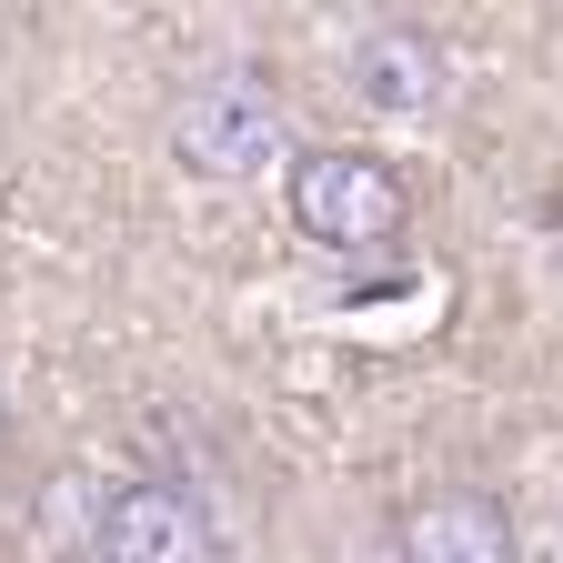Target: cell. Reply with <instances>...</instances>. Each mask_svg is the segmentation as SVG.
<instances>
[{"instance_id": "cell-1", "label": "cell", "mask_w": 563, "mask_h": 563, "mask_svg": "<svg viewBox=\"0 0 563 563\" xmlns=\"http://www.w3.org/2000/svg\"><path fill=\"white\" fill-rule=\"evenodd\" d=\"M282 211L322 252H383L402 232V172L373 152H302L292 181H282Z\"/></svg>"}, {"instance_id": "cell-2", "label": "cell", "mask_w": 563, "mask_h": 563, "mask_svg": "<svg viewBox=\"0 0 563 563\" xmlns=\"http://www.w3.org/2000/svg\"><path fill=\"white\" fill-rule=\"evenodd\" d=\"M172 152L201 181H262L282 152H292V121L262 81H201L172 101Z\"/></svg>"}, {"instance_id": "cell-3", "label": "cell", "mask_w": 563, "mask_h": 563, "mask_svg": "<svg viewBox=\"0 0 563 563\" xmlns=\"http://www.w3.org/2000/svg\"><path fill=\"white\" fill-rule=\"evenodd\" d=\"M91 533H101V563H222V533L181 483H121Z\"/></svg>"}, {"instance_id": "cell-4", "label": "cell", "mask_w": 563, "mask_h": 563, "mask_svg": "<svg viewBox=\"0 0 563 563\" xmlns=\"http://www.w3.org/2000/svg\"><path fill=\"white\" fill-rule=\"evenodd\" d=\"M402 563H523L514 514L493 493H433V504L402 514Z\"/></svg>"}, {"instance_id": "cell-5", "label": "cell", "mask_w": 563, "mask_h": 563, "mask_svg": "<svg viewBox=\"0 0 563 563\" xmlns=\"http://www.w3.org/2000/svg\"><path fill=\"white\" fill-rule=\"evenodd\" d=\"M352 91L373 111H433L443 101V41L412 31V21H373L352 41Z\"/></svg>"}]
</instances>
